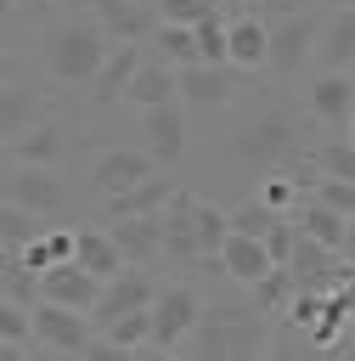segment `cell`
I'll list each match as a JSON object with an SVG mask.
<instances>
[{"label":"cell","instance_id":"13","mask_svg":"<svg viewBox=\"0 0 355 361\" xmlns=\"http://www.w3.org/2000/svg\"><path fill=\"white\" fill-rule=\"evenodd\" d=\"M158 164L147 147H101L96 164H90V192L96 197H113V192H130L135 180H147Z\"/></svg>","mask_w":355,"mask_h":361},{"label":"cell","instance_id":"23","mask_svg":"<svg viewBox=\"0 0 355 361\" xmlns=\"http://www.w3.org/2000/svg\"><path fill=\"white\" fill-rule=\"evenodd\" d=\"M169 192H175L169 169H152V175H147V180H135L130 192L101 197V214H107V220H118V214H158V209L169 203Z\"/></svg>","mask_w":355,"mask_h":361},{"label":"cell","instance_id":"36","mask_svg":"<svg viewBox=\"0 0 355 361\" xmlns=\"http://www.w3.org/2000/svg\"><path fill=\"white\" fill-rule=\"evenodd\" d=\"M192 28H197V56H203V62H225V17L208 11V17L192 23Z\"/></svg>","mask_w":355,"mask_h":361},{"label":"cell","instance_id":"34","mask_svg":"<svg viewBox=\"0 0 355 361\" xmlns=\"http://www.w3.org/2000/svg\"><path fill=\"white\" fill-rule=\"evenodd\" d=\"M316 169L355 180V141H349V135H344V141H316Z\"/></svg>","mask_w":355,"mask_h":361},{"label":"cell","instance_id":"16","mask_svg":"<svg viewBox=\"0 0 355 361\" xmlns=\"http://www.w3.org/2000/svg\"><path fill=\"white\" fill-rule=\"evenodd\" d=\"M107 231H113L124 265H158L163 259V220L158 214H118V220H107Z\"/></svg>","mask_w":355,"mask_h":361},{"label":"cell","instance_id":"28","mask_svg":"<svg viewBox=\"0 0 355 361\" xmlns=\"http://www.w3.org/2000/svg\"><path fill=\"white\" fill-rule=\"evenodd\" d=\"M344 220H349V214H338V209H327L321 197H304V203L293 209V226H299L304 237H316V243H332V248L344 243Z\"/></svg>","mask_w":355,"mask_h":361},{"label":"cell","instance_id":"12","mask_svg":"<svg viewBox=\"0 0 355 361\" xmlns=\"http://www.w3.org/2000/svg\"><path fill=\"white\" fill-rule=\"evenodd\" d=\"M152 293H158V282H152V265H124V271H113V276L101 282V299L90 305V322H96V327H107L113 316L152 305Z\"/></svg>","mask_w":355,"mask_h":361},{"label":"cell","instance_id":"41","mask_svg":"<svg viewBox=\"0 0 355 361\" xmlns=\"http://www.w3.org/2000/svg\"><path fill=\"white\" fill-rule=\"evenodd\" d=\"M338 293H344V299H349V316H355V271H349V276H344V282H338Z\"/></svg>","mask_w":355,"mask_h":361},{"label":"cell","instance_id":"26","mask_svg":"<svg viewBox=\"0 0 355 361\" xmlns=\"http://www.w3.org/2000/svg\"><path fill=\"white\" fill-rule=\"evenodd\" d=\"M147 45H152V56H163V62H175V68L203 62V56H197V28H192V23H158Z\"/></svg>","mask_w":355,"mask_h":361},{"label":"cell","instance_id":"11","mask_svg":"<svg viewBox=\"0 0 355 361\" xmlns=\"http://www.w3.org/2000/svg\"><path fill=\"white\" fill-rule=\"evenodd\" d=\"M141 147L152 152L158 169H175L186 158V113H180V102L141 107Z\"/></svg>","mask_w":355,"mask_h":361},{"label":"cell","instance_id":"20","mask_svg":"<svg viewBox=\"0 0 355 361\" xmlns=\"http://www.w3.org/2000/svg\"><path fill=\"white\" fill-rule=\"evenodd\" d=\"M316 68H349L355 73V6H321Z\"/></svg>","mask_w":355,"mask_h":361},{"label":"cell","instance_id":"8","mask_svg":"<svg viewBox=\"0 0 355 361\" xmlns=\"http://www.w3.org/2000/svg\"><path fill=\"white\" fill-rule=\"evenodd\" d=\"M242 90H248V73L231 68V62H192V68H180V102L197 107V113H220Z\"/></svg>","mask_w":355,"mask_h":361},{"label":"cell","instance_id":"40","mask_svg":"<svg viewBox=\"0 0 355 361\" xmlns=\"http://www.w3.org/2000/svg\"><path fill=\"white\" fill-rule=\"evenodd\" d=\"M338 254H344V259H349V265H355V214H349V220H344V243H338Z\"/></svg>","mask_w":355,"mask_h":361},{"label":"cell","instance_id":"2","mask_svg":"<svg viewBox=\"0 0 355 361\" xmlns=\"http://www.w3.org/2000/svg\"><path fill=\"white\" fill-rule=\"evenodd\" d=\"M270 316H259L254 305H203L192 338H186V355L197 361H254L270 350Z\"/></svg>","mask_w":355,"mask_h":361},{"label":"cell","instance_id":"17","mask_svg":"<svg viewBox=\"0 0 355 361\" xmlns=\"http://www.w3.org/2000/svg\"><path fill=\"white\" fill-rule=\"evenodd\" d=\"M101 28H107V39H152V28H158V6L152 0H90L85 6Z\"/></svg>","mask_w":355,"mask_h":361},{"label":"cell","instance_id":"7","mask_svg":"<svg viewBox=\"0 0 355 361\" xmlns=\"http://www.w3.org/2000/svg\"><path fill=\"white\" fill-rule=\"evenodd\" d=\"M0 192H6L11 203L34 209L39 220H51V214L68 209V180L56 175V164H11V169L0 175Z\"/></svg>","mask_w":355,"mask_h":361},{"label":"cell","instance_id":"3","mask_svg":"<svg viewBox=\"0 0 355 361\" xmlns=\"http://www.w3.org/2000/svg\"><path fill=\"white\" fill-rule=\"evenodd\" d=\"M107 28L85 11H68V17H56L45 34H39V62H45V73L56 79V85H90L96 79V68H101V56H107Z\"/></svg>","mask_w":355,"mask_h":361},{"label":"cell","instance_id":"32","mask_svg":"<svg viewBox=\"0 0 355 361\" xmlns=\"http://www.w3.org/2000/svg\"><path fill=\"white\" fill-rule=\"evenodd\" d=\"M259 197H265L276 214H293V209L304 203V186L293 180V169H265V175H259Z\"/></svg>","mask_w":355,"mask_h":361},{"label":"cell","instance_id":"1","mask_svg":"<svg viewBox=\"0 0 355 361\" xmlns=\"http://www.w3.org/2000/svg\"><path fill=\"white\" fill-rule=\"evenodd\" d=\"M310 107H293L287 96H254L237 118H231V130H225V158L237 164V169H248L254 180L265 175V169H287V164H299L316 141H310Z\"/></svg>","mask_w":355,"mask_h":361},{"label":"cell","instance_id":"30","mask_svg":"<svg viewBox=\"0 0 355 361\" xmlns=\"http://www.w3.org/2000/svg\"><path fill=\"white\" fill-rule=\"evenodd\" d=\"M45 226H39V214L34 209H23V203H11L6 192H0V248H23L28 237H39Z\"/></svg>","mask_w":355,"mask_h":361},{"label":"cell","instance_id":"45","mask_svg":"<svg viewBox=\"0 0 355 361\" xmlns=\"http://www.w3.org/2000/svg\"><path fill=\"white\" fill-rule=\"evenodd\" d=\"M349 141H355V118H349Z\"/></svg>","mask_w":355,"mask_h":361},{"label":"cell","instance_id":"35","mask_svg":"<svg viewBox=\"0 0 355 361\" xmlns=\"http://www.w3.org/2000/svg\"><path fill=\"white\" fill-rule=\"evenodd\" d=\"M304 197H321L327 209H338V214H355V180H344V175H316V186H310Z\"/></svg>","mask_w":355,"mask_h":361},{"label":"cell","instance_id":"18","mask_svg":"<svg viewBox=\"0 0 355 361\" xmlns=\"http://www.w3.org/2000/svg\"><path fill=\"white\" fill-rule=\"evenodd\" d=\"M141 39H113L107 45V56H101V68H96V79L85 85L90 90V102L96 107H107V102H124V85H130V73L141 68Z\"/></svg>","mask_w":355,"mask_h":361},{"label":"cell","instance_id":"24","mask_svg":"<svg viewBox=\"0 0 355 361\" xmlns=\"http://www.w3.org/2000/svg\"><path fill=\"white\" fill-rule=\"evenodd\" d=\"M62 152H68V130L56 118H39L23 135H11V158L17 164H62Z\"/></svg>","mask_w":355,"mask_h":361},{"label":"cell","instance_id":"22","mask_svg":"<svg viewBox=\"0 0 355 361\" xmlns=\"http://www.w3.org/2000/svg\"><path fill=\"white\" fill-rule=\"evenodd\" d=\"M39 118H45V96H39V85H28V79H6V85H0V141L23 135V130L39 124Z\"/></svg>","mask_w":355,"mask_h":361},{"label":"cell","instance_id":"5","mask_svg":"<svg viewBox=\"0 0 355 361\" xmlns=\"http://www.w3.org/2000/svg\"><path fill=\"white\" fill-rule=\"evenodd\" d=\"M197 316H203V293H197L192 282H169V288H158V293H152V350H163V355L186 350Z\"/></svg>","mask_w":355,"mask_h":361},{"label":"cell","instance_id":"39","mask_svg":"<svg viewBox=\"0 0 355 361\" xmlns=\"http://www.w3.org/2000/svg\"><path fill=\"white\" fill-rule=\"evenodd\" d=\"M39 243H45V254H51V265H56V259H73V231L56 226V231H39Z\"/></svg>","mask_w":355,"mask_h":361},{"label":"cell","instance_id":"19","mask_svg":"<svg viewBox=\"0 0 355 361\" xmlns=\"http://www.w3.org/2000/svg\"><path fill=\"white\" fill-rule=\"evenodd\" d=\"M270 265H276V259H270L265 237H248V231H225V243H220V276H225V282L248 288V282H259Z\"/></svg>","mask_w":355,"mask_h":361},{"label":"cell","instance_id":"15","mask_svg":"<svg viewBox=\"0 0 355 361\" xmlns=\"http://www.w3.org/2000/svg\"><path fill=\"white\" fill-rule=\"evenodd\" d=\"M39 299H56V305H73V310H90L101 299V276L85 271L79 259H56L39 271Z\"/></svg>","mask_w":355,"mask_h":361},{"label":"cell","instance_id":"42","mask_svg":"<svg viewBox=\"0 0 355 361\" xmlns=\"http://www.w3.org/2000/svg\"><path fill=\"white\" fill-rule=\"evenodd\" d=\"M11 6H17V0H0V28L11 23Z\"/></svg>","mask_w":355,"mask_h":361},{"label":"cell","instance_id":"14","mask_svg":"<svg viewBox=\"0 0 355 361\" xmlns=\"http://www.w3.org/2000/svg\"><path fill=\"white\" fill-rule=\"evenodd\" d=\"M270 56V23L259 11H237L225 17V62L242 68V73H259Z\"/></svg>","mask_w":355,"mask_h":361},{"label":"cell","instance_id":"25","mask_svg":"<svg viewBox=\"0 0 355 361\" xmlns=\"http://www.w3.org/2000/svg\"><path fill=\"white\" fill-rule=\"evenodd\" d=\"M73 259H79L85 271H96L101 282H107L113 271H124V254H118V243H113L107 226H79V231H73Z\"/></svg>","mask_w":355,"mask_h":361},{"label":"cell","instance_id":"27","mask_svg":"<svg viewBox=\"0 0 355 361\" xmlns=\"http://www.w3.org/2000/svg\"><path fill=\"white\" fill-rule=\"evenodd\" d=\"M287 299H293V271H287V265H270L259 282H248V305H254L259 316H270V322H282Z\"/></svg>","mask_w":355,"mask_h":361},{"label":"cell","instance_id":"46","mask_svg":"<svg viewBox=\"0 0 355 361\" xmlns=\"http://www.w3.org/2000/svg\"><path fill=\"white\" fill-rule=\"evenodd\" d=\"M0 350H6V338H0Z\"/></svg>","mask_w":355,"mask_h":361},{"label":"cell","instance_id":"38","mask_svg":"<svg viewBox=\"0 0 355 361\" xmlns=\"http://www.w3.org/2000/svg\"><path fill=\"white\" fill-rule=\"evenodd\" d=\"M310 6H321V0H248V11H259L265 23H276V17H293V11H310Z\"/></svg>","mask_w":355,"mask_h":361},{"label":"cell","instance_id":"43","mask_svg":"<svg viewBox=\"0 0 355 361\" xmlns=\"http://www.w3.org/2000/svg\"><path fill=\"white\" fill-rule=\"evenodd\" d=\"M6 79H11V62H6V56H0V85H6Z\"/></svg>","mask_w":355,"mask_h":361},{"label":"cell","instance_id":"29","mask_svg":"<svg viewBox=\"0 0 355 361\" xmlns=\"http://www.w3.org/2000/svg\"><path fill=\"white\" fill-rule=\"evenodd\" d=\"M101 338L113 344V350H152V305H141V310H124V316H113L107 327H101Z\"/></svg>","mask_w":355,"mask_h":361},{"label":"cell","instance_id":"33","mask_svg":"<svg viewBox=\"0 0 355 361\" xmlns=\"http://www.w3.org/2000/svg\"><path fill=\"white\" fill-rule=\"evenodd\" d=\"M276 220H282V214H276V209H270L259 192H254V197H242V203L231 209V231H248V237H265Z\"/></svg>","mask_w":355,"mask_h":361},{"label":"cell","instance_id":"4","mask_svg":"<svg viewBox=\"0 0 355 361\" xmlns=\"http://www.w3.org/2000/svg\"><path fill=\"white\" fill-rule=\"evenodd\" d=\"M316 39H321V6L293 11V17H276L270 23V56H265V68L282 73V79H299L316 62Z\"/></svg>","mask_w":355,"mask_h":361},{"label":"cell","instance_id":"9","mask_svg":"<svg viewBox=\"0 0 355 361\" xmlns=\"http://www.w3.org/2000/svg\"><path fill=\"white\" fill-rule=\"evenodd\" d=\"M158 220H163V259L220 271V259H203V248H197V192L175 186V192H169V203L158 209Z\"/></svg>","mask_w":355,"mask_h":361},{"label":"cell","instance_id":"21","mask_svg":"<svg viewBox=\"0 0 355 361\" xmlns=\"http://www.w3.org/2000/svg\"><path fill=\"white\" fill-rule=\"evenodd\" d=\"M124 102L130 107H158V102H180V68L163 62V56H141V68L130 73L124 85Z\"/></svg>","mask_w":355,"mask_h":361},{"label":"cell","instance_id":"44","mask_svg":"<svg viewBox=\"0 0 355 361\" xmlns=\"http://www.w3.org/2000/svg\"><path fill=\"white\" fill-rule=\"evenodd\" d=\"M321 6H355V0H321Z\"/></svg>","mask_w":355,"mask_h":361},{"label":"cell","instance_id":"6","mask_svg":"<svg viewBox=\"0 0 355 361\" xmlns=\"http://www.w3.org/2000/svg\"><path fill=\"white\" fill-rule=\"evenodd\" d=\"M96 338V322L90 310H73V305H56V299H34V344L51 350V355H85Z\"/></svg>","mask_w":355,"mask_h":361},{"label":"cell","instance_id":"10","mask_svg":"<svg viewBox=\"0 0 355 361\" xmlns=\"http://www.w3.org/2000/svg\"><path fill=\"white\" fill-rule=\"evenodd\" d=\"M304 107L321 130H349L355 118V73L349 68H316L304 85Z\"/></svg>","mask_w":355,"mask_h":361},{"label":"cell","instance_id":"31","mask_svg":"<svg viewBox=\"0 0 355 361\" xmlns=\"http://www.w3.org/2000/svg\"><path fill=\"white\" fill-rule=\"evenodd\" d=\"M225 231H231V209H220V203L197 197V248H203V259H220Z\"/></svg>","mask_w":355,"mask_h":361},{"label":"cell","instance_id":"37","mask_svg":"<svg viewBox=\"0 0 355 361\" xmlns=\"http://www.w3.org/2000/svg\"><path fill=\"white\" fill-rule=\"evenodd\" d=\"M158 23H203L208 11H220V0H152Z\"/></svg>","mask_w":355,"mask_h":361}]
</instances>
